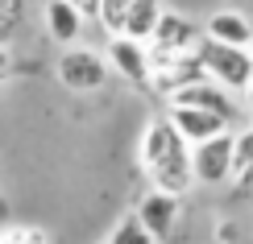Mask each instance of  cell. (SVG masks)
Returning a JSON list of instances; mask_svg holds the SVG:
<instances>
[{
  "instance_id": "3957f363",
  "label": "cell",
  "mask_w": 253,
  "mask_h": 244,
  "mask_svg": "<svg viewBox=\"0 0 253 244\" xmlns=\"http://www.w3.org/2000/svg\"><path fill=\"white\" fill-rule=\"evenodd\" d=\"M108 58H104V50H91V46H62L58 54V83L67 91L75 95H91L100 91L104 83H108Z\"/></svg>"
},
{
  "instance_id": "9a60e30c",
  "label": "cell",
  "mask_w": 253,
  "mask_h": 244,
  "mask_svg": "<svg viewBox=\"0 0 253 244\" xmlns=\"http://www.w3.org/2000/svg\"><path fill=\"white\" fill-rule=\"evenodd\" d=\"M0 244H54V240L38 224H4L0 228Z\"/></svg>"
},
{
  "instance_id": "7c38bea8",
  "label": "cell",
  "mask_w": 253,
  "mask_h": 244,
  "mask_svg": "<svg viewBox=\"0 0 253 244\" xmlns=\"http://www.w3.org/2000/svg\"><path fill=\"white\" fill-rule=\"evenodd\" d=\"M204 37L212 41H228V46H249L253 37V21L245 13H237V8H220L204 21Z\"/></svg>"
},
{
  "instance_id": "e0dca14e",
  "label": "cell",
  "mask_w": 253,
  "mask_h": 244,
  "mask_svg": "<svg viewBox=\"0 0 253 244\" xmlns=\"http://www.w3.org/2000/svg\"><path fill=\"white\" fill-rule=\"evenodd\" d=\"M233 178H253V129L237 133V153H233Z\"/></svg>"
},
{
  "instance_id": "4fadbf2b",
  "label": "cell",
  "mask_w": 253,
  "mask_h": 244,
  "mask_svg": "<svg viewBox=\"0 0 253 244\" xmlns=\"http://www.w3.org/2000/svg\"><path fill=\"white\" fill-rule=\"evenodd\" d=\"M162 0H133V8H129V17H125V29L121 34H129L137 41H150L154 37V29H158V21H162Z\"/></svg>"
},
{
  "instance_id": "44dd1931",
  "label": "cell",
  "mask_w": 253,
  "mask_h": 244,
  "mask_svg": "<svg viewBox=\"0 0 253 244\" xmlns=\"http://www.w3.org/2000/svg\"><path fill=\"white\" fill-rule=\"evenodd\" d=\"M241 108H245V116H249V124H253V83L245 87V104H241Z\"/></svg>"
},
{
  "instance_id": "5bb4252c",
  "label": "cell",
  "mask_w": 253,
  "mask_h": 244,
  "mask_svg": "<svg viewBox=\"0 0 253 244\" xmlns=\"http://www.w3.org/2000/svg\"><path fill=\"white\" fill-rule=\"evenodd\" d=\"M108 244H158V236L141 224V215L133 211V215L117 219V228L108 232Z\"/></svg>"
},
{
  "instance_id": "30bf717a",
  "label": "cell",
  "mask_w": 253,
  "mask_h": 244,
  "mask_svg": "<svg viewBox=\"0 0 253 244\" xmlns=\"http://www.w3.org/2000/svg\"><path fill=\"white\" fill-rule=\"evenodd\" d=\"M166 116L174 120V129L187 137V141H208V137L224 133L228 120L220 112H208V108H195V104H166Z\"/></svg>"
},
{
  "instance_id": "6da1fadb",
  "label": "cell",
  "mask_w": 253,
  "mask_h": 244,
  "mask_svg": "<svg viewBox=\"0 0 253 244\" xmlns=\"http://www.w3.org/2000/svg\"><path fill=\"white\" fill-rule=\"evenodd\" d=\"M141 170L150 186L187 195L195 186V166H191V141L174 129L170 116H158L141 133Z\"/></svg>"
},
{
  "instance_id": "ba28073f",
  "label": "cell",
  "mask_w": 253,
  "mask_h": 244,
  "mask_svg": "<svg viewBox=\"0 0 253 244\" xmlns=\"http://www.w3.org/2000/svg\"><path fill=\"white\" fill-rule=\"evenodd\" d=\"M199 41H204V25H195L183 13H162L145 46H150V54H187V50H199Z\"/></svg>"
},
{
  "instance_id": "7a4b0ae2",
  "label": "cell",
  "mask_w": 253,
  "mask_h": 244,
  "mask_svg": "<svg viewBox=\"0 0 253 244\" xmlns=\"http://www.w3.org/2000/svg\"><path fill=\"white\" fill-rule=\"evenodd\" d=\"M199 62H204L208 79H216L220 87L245 95V87L253 83V50L249 46H228V41H199Z\"/></svg>"
},
{
  "instance_id": "52a82bcc",
  "label": "cell",
  "mask_w": 253,
  "mask_h": 244,
  "mask_svg": "<svg viewBox=\"0 0 253 244\" xmlns=\"http://www.w3.org/2000/svg\"><path fill=\"white\" fill-rule=\"evenodd\" d=\"M166 104H195V108H208V112H220L228 124H237L241 116H245V108L237 104V91H228V87H220L216 79H195V83H187L183 91H174Z\"/></svg>"
},
{
  "instance_id": "9c48e42d",
  "label": "cell",
  "mask_w": 253,
  "mask_h": 244,
  "mask_svg": "<svg viewBox=\"0 0 253 244\" xmlns=\"http://www.w3.org/2000/svg\"><path fill=\"white\" fill-rule=\"evenodd\" d=\"M137 215H141V224L158 236V244L170 240L174 228H178V215H183V195H170V190H150V195L137 203Z\"/></svg>"
},
{
  "instance_id": "8992f818",
  "label": "cell",
  "mask_w": 253,
  "mask_h": 244,
  "mask_svg": "<svg viewBox=\"0 0 253 244\" xmlns=\"http://www.w3.org/2000/svg\"><path fill=\"white\" fill-rule=\"evenodd\" d=\"M104 58L117 70L125 83L133 87H150V46L137 41L129 34H108V46H104Z\"/></svg>"
},
{
  "instance_id": "2e32d148",
  "label": "cell",
  "mask_w": 253,
  "mask_h": 244,
  "mask_svg": "<svg viewBox=\"0 0 253 244\" xmlns=\"http://www.w3.org/2000/svg\"><path fill=\"white\" fill-rule=\"evenodd\" d=\"M129 8H133V0H100L96 21L104 25V34H121V29H125V17H129Z\"/></svg>"
},
{
  "instance_id": "8fae6325",
  "label": "cell",
  "mask_w": 253,
  "mask_h": 244,
  "mask_svg": "<svg viewBox=\"0 0 253 244\" xmlns=\"http://www.w3.org/2000/svg\"><path fill=\"white\" fill-rule=\"evenodd\" d=\"M42 21H46V34L54 37L58 46H75L79 34H83V25H87V17H83L71 0H46Z\"/></svg>"
},
{
  "instance_id": "7402d4cb",
  "label": "cell",
  "mask_w": 253,
  "mask_h": 244,
  "mask_svg": "<svg viewBox=\"0 0 253 244\" xmlns=\"http://www.w3.org/2000/svg\"><path fill=\"white\" fill-rule=\"evenodd\" d=\"M249 50H253V37H249Z\"/></svg>"
},
{
  "instance_id": "ffe728a7",
  "label": "cell",
  "mask_w": 253,
  "mask_h": 244,
  "mask_svg": "<svg viewBox=\"0 0 253 244\" xmlns=\"http://www.w3.org/2000/svg\"><path fill=\"white\" fill-rule=\"evenodd\" d=\"M8 70H13V58H8V50H4V46H0V79H4V75H8Z\"/></svg>"
},
{
  "instance_id": "277c9868",
  "label": "cell",
  "mask_w": 253,
  "mask_h": 244,
  "mask_svg": "<svg viewBox=\"0 0 253 244\" xmlns=\"http://www.w3.org/2000/svg\"><path fill=\"white\" fill-rule=\"evenodd\" d=\"M233 153H237V133L224 129L208 141L191 145V166H195V182L199 186H220L233 178Z\"/></svg>"
},
{
  "instance_id": "ac0fdd59",
  "label": "cell",
  "mask_w": 253,
  "mask_h": 244,
  "mask_svg": "<svg viewBox=\"0 0 253 244\" xmlns=\"http://www.w3.org/2000/svg\"><path fill=\"white\" fill-rule=\"evenodd\" d=\"M17 21H21V13H0V46H4V41L13 37V29H17Z\"/></svg>"
},
{
  "instance_id": "d6986e66",
  "label": "cell",
  "mask_w": 253,
  "mask_h": 244,
  "mask_svg": "<svg viewBox=\"0 0 253 244\" xmlns=\"http://www.w3.org/2000/svg\"><path fill=\"white\" fill-rule=\"evenodd\" d=\"M71 4H75V8H79V13L87 17V21H91V17L100 13V0H71Z\"/></svg>"
},
{
  "instance_id": "5b68a950",
  "label": "cell",
  "mask_w": 253,
  "mask_h": 244,
  "mask_svg": "<svg viewBox=\"0 0 253 244\" xmlns=\"http://www.w3.org/2000/svg\"><path fill=\"white\" fill-rule=\"evenodd\" d=\"M195 79H208L204 62H199V50H187V54H150V87L162 100H170L174 91H183Z\"/></svg>"
}]
</instances>
